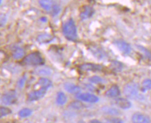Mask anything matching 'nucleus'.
<instances>
[{
  "label": "nucleus",
  "instance_id": "obj_2",
  "mask_svg": "<svg viewBox=\"0 0 151 123\" xmlns=\"http://www.w3.org/2000/svg\"><path fill=\"white\" fill-rule=\"evenodd\" d=\"M23 64L28 66H37L44 64V59L39 51H34L27 55L22 60Z\"/></svg>",
  "mask_w": 151,
  "mask_h": 123
},
{
  "label": "nucleus",
  "instance_id": "obj_1",
  "mask_svg": "<svg viewBox=\"0 0 151 123\" xmlns=\"http://www.w3.org/2000/svg\"><path fill=\"white\" fill-rule=\"evenodd\" d=\"M63 33L65 38L69 41H75L77 39V29L74 21L71 18L63 24Z\"/></svg>",
  "mask_w": 151,
  "mask_h": 123
},
{
  "label": "nucleus",
  "instance_id": "obj_6",
  "mask_svg": "<svg viewBox=\"0 0 151 123\" xmlns=\"http://www.w3.org/2000/svg\"><path fill=\"white\" fill-rule=\"evenodd\" d=\"M114 44L116 46L120 52L124 55H128L131 53L132 48L129 43L123 39H116L114 41Z\"/></svg>",
  "mask_w": 151,
  "mask_h": 123
},
{
  "label": "nucleus",
  "instance_id": "obj_11",
  "mask_svg": "<svg viewBox=\"0 0 151 123\" xmlns=\"http://www.w3.org/2000/svg\"><path fill=\"white\" fill-rule=\"evenodd\" d=\"M114 104L119 108L123 109H130L132 104L126 98H117L114 101Z\"/></svg>",
  "mask_w": 151,
  "mask_h": 123
},
{
  "label": "nucleus",
  "instance_id": "obj_15",
  "mask_svg": "<svg viewBox=\"0 0 151 123\" xmlns=\"http://www.w3.org/2000/svg\"><path fill=\"white\" fill-rule=\"evenodd\" d=\"M24 51L22 47L17 46L12 49V56L14 59H20L24 57Z\"/></svg>",
  "mask_w": 151,
  "mask_h": 123
},
{
  "label": "nucleus",
  "instance_id": "obj_13",
  "mask_svg": "<svg viewBox=\"0 0 151 123\" xmlns=\"http://www.w3.org/2000/svg\"><path fill=\"white\" fill-rule=\"evenodd\" d=\"M120 94V89H119V87L114 84L112 85L110 88H109L108 90L105 91V96L108 97V98H114V97L119 96Z\"/></svg>",
  "mask_w": 151,
  "mask_h": 123
},
{
  "label": "nucleus",
  "instance_id": "obj_27",
  "mask_svg": "<svg viewBox=\"0 0 151 123\" xmlns=\"http://www.w3.org/2000/svg\"><path fill=\"white\" fill-rule=\"evenodd\" d=\"M37 75H42V76H46V75H49L51 74V71L50 69L47 68V67H45V68H40L37 70Z\"/></svg>",
  "mask_w": 151,
  "mask_h": 123
},
{
  "label": "nucleus",
  "instance_id": "obj_32",
  "mask_svg": "<svg viewBox=\"0 0 151 123\" xmlns=\"http://www.w3.org/2000/svg\"><path fill=\"white\" fill-rule=\"evenodd\" d=\"M7 17L4 14H1L0 15V26H4L6 22Z\"/></svg>",
  "mask_w": 151,
  "mask_h": 123
},
{
  "label": "nucleus",
  "instance_id": "obj_4",
  "mask_svg": "<svg viewBox=\"0 0 151 123\" xmlns=\"http://www.w3.org/2000/svg\"><path fill=\"white\" fill-rule=\"evenodd\" d=\"M17 101V94L14 90H10L6 92L0 98V102L4 105H11Z\"/></svg>",
  "mask_w": 151,
  "mask_h": 123
},
{
  "label": "nucleus",
  "instance_id": "obj_7",
  "mask_svg": "<svg viewBox=\"0 0 151 123\" xmlns=\"http://www.w3.org/2000/svg\"><path fill=\"white\" fill-rule=\"evenodd\" d=\"M76 98L81 101L89 103H96L99 102V98L96 95H94L90 93H83L76 95Z\"/></svg>",
  "mask_w": 151,
  "mask_h": 123
},
{
  "label": "nucleus",
  "instance_id": "obj_33",
  "mask_svg": "<svg viewBox=\"0 0 151 123\" xmlns=\"http://www.w3.org/2000/svg\"><path fill=\"white\" fill-rule=\"evenodd\" d=\"M89 123H103L101 121L97 120V119H92V120H89Z\"/></svg>",
  "mask_w": 151,
  "mask_h": 123
},
{
  "label": "nucleus",
  "instance_id": "obj_30",
  "mask_svg": "<svg viewBox=\"0 0 151 123\" xmlns=\"http://www.w3.org/2000/svg\"><path fill=\"white\" fill-rule=\"evenodd\" d=\"M60 6L57 4H54L53 6L52 9H51V13H52L53 16H55V15H58V13L60 12Z\"/></svg>",
  "mask_w": 151,
  "mask_h": 123
},
{
  "label": "nucleus",
  "instance_id": "obj_12",
  "mask_svg": "<svg viewBox=\"0 0 151 123\" xmlns=\"http://www.w3.org/2000/svg\"><path fill=\"white\" fill-rule=\"evenodd\" d=\"M64 88L67 92L70 94L78 95L81 93V89L80 87L71 82H66L64 84Z\"/></svg>",
  "mask_w": 151,
  "mask_h": 123
},
{
  "label": "nucleus",
  "instance_id": "obj_23",
  "mask_svg": "<svg viewBox=\"0 0 151 123\" xmlns=\"http://www.w3.org/2000/svg\"><path fill=\"white\" fill-rule=\"evenodd\" d=\"M137 47L139 51H140L141 52L144 54V56L146 57V58L151 59V53L150 51L148 50L146 48H145V47L141 45H137Z\"/></svg>",
  "mask_w": 151,
  "mask_h": 123
},
{
  "label": "nucleus",
  "instance_id": "obj_21",
  "mask_svg": "<svg viewBox=\"0 0 151 123\" xmlns=\"http://www.w3.org/2000/svg\"><path fill=\"white\" fill-rule=\"evenodd\" d=\"M69 108L75 110H80L81 109L84 108V104L80 101H73L69 104Z\"/></svg>",
  "mask_w": 151,
  "mask_h": 123
},
{
  "label": "nucleus",
  "instance_id": "obj_19",
  "mask_svg": "<svg viewBox=\"0 0 151 123\" xmlns=\"http://www.w3.org/2000/svg\"><path fill=\"white\" fill-rule=\"evenodd\" d=\"M67 98L64 93L62 91H59L56 96V103L58 105H64L67 102Z\"/></svg>",
  "mask_w": 151,
  "mask_h": 123
},
{
  "label": "nucleus",
  "instance_id": "obj_31",
  "mask_svg": "<svg viewBox=\"0 0 151 123\" xmlns=\"http://www.w3.org/2000/svg\"><path fill=\"white\" fill-rule=\"evenodd\" d=\"M26 79H27V77H26L25 75H24L22 78L19 79V80L17 81V87H19V88H22L24 87V83H25V81H26Z\"/></svg>",
  "mask_w": 151,
  "mask_h": 123
},
{
  "label": "nucleus",
  "instance_id": "obj_9",
  "mask_svg": "<svg viewBox=\"0 0 151 123\" xmlns=\"http://www.w3.org/2000/svg\"><path fill=\"white\" fill-rule=\"evenodd\" d=\"M94 10L93 8L89 5H85L82 7L81 13H80V17L82 20L90 18L91 17L94 15Z\"/></svg>",
  "mask_w": 151,
  "mask_h": 123
},
{
  "label": "nucleus",
  "instance_id": "obj_8",
  "mask_svg": "<svg viewBox=\"0 0 151 123\" xmlns=\"http://www.w3.org/2000/svg\"><path fill=\"white\" fill-rule=\"evenodd\" d=\"M131 120L132 123H151L150 118L142 113H135L133 114Z\"/></svg>",
  "mask_w": 151,
  "mask_h": 123
},
{
  "label": "nucleus",
  "instance_id": "obj_24",
  "mask_svg": "<svg viewBox=\"0 0 151 123\" xmlns=\"http://www.w3.org/2000/svg\"><path fill=\"white\" fill-rule=\"evenodd\" d=\"M12 114V111L9 108L5 107H0V118L7 116Z\"/></svg>",
  "mask_w": 151,
  "mask_h": 123
},
{
  "label": "nucleus",
  "instance_id": "obj_26",
  "mask_svg": "<svg viewBox=\"0 0 151 123\" xmlns=\"http://www.w3.org/2000/svg\"><path fill=\"white\" fill-rule=\"evenodd\" d=\"M143 91L151 90V80L150 79H145L142 83Z\"/></svg>",
  "mask_w": 151,
  "mask_h": 123
},
{
  "label": "nucleus",
  "instance_id": "obj_28",
  "mask_svg": "<svg viewBox=\"0 0 151 123\" xmlns=\"http://www.w3.org/2000/svg\"><path fill=\"white\" fill-rule=\"evenodd\" d=\"M107 123H124L122 119L116 118V117H111V118H106L105 119Z\"/></svg>",
  "mask_w": 151,
  "mask_h": 123
},
{
  "label": "nucleus",
  "instance_id": "obj_34",
  "mask_svg": "<svg viewBox=\"0 0 151 123\" xmlns=\"http://www.w3.org/2000/svg\"><path fill=\"white\" fill-rule=\"evenodd\" d=\"M6 123H14V122H6Z\"/></svg>",
  "mask_w": 151,
  "mask_h": 123
},
{
  "label": "nucleus",
  "instance_id": "obj_20",
  "mask_svg": "<svg viewBox=\"0 0 151 123\" xmlns=\"http://www.w3.org/2000/svg\"><path fill=\"white\" fill-rule=\"evenodd\" d=\"M39 4L46 11H50L54 4L53 1H49V0H40L39 1Z\"/></svg>",
  "mask_w": 151,
  "mask_h": 123
},
{
  "label": "nucleus",
  "instance_id": "obj_22",
  "mask_svg": "<svg viewBox=\"0 0 151 123\" xmlns=\"http://www.w3.org/2000/svg\"><path fill=\"white\" fill-rule=\"evenodd\" d=\"M32 113L33 112L31 109L24 108L18 112V116L20 117V118H27V117L31 116V115L32 114Z\"/></svg>",
  "mask_w": 151,
  "mask_h": 123
},
{
  "label": "nucleus",
  "instance_id": "obj_29",
  "mask_svg": "<svg viewBox=\"0 0 151 123\" xmlns=\"http://www.w3.org/2000/svg\"><path fill=\"white\" fill-rule=\"evenodd\" d=\"M89 81L93 84H100V83L103 82V80L102 78L98 76V75H94V76L89 78Z\"/></svg>",
  "mask_w": 151,
  "mask_h": 123
},
{
  "label": "nucleus",
  "instance_id": "obj_17",
  "mask_svg": "<svg viewBox=\"0 0 151 123\" xmlns=\"http://www.w3.org/2000/svg\"><path fill=\"white\" fill-rule=\"evenodd\" d=\"M37 39L40 43H47L52 40L53 37L49 33H42L37 36Z\"/></svg>",
  "mask_w": 151,
  "mask_h": 123
},
{
  "label": "nucleus",
  "instance_id": "obj_18",
  "mask_svg": "<svg viewBox=\"0 0 151 123\" xmlns=\"http://www.w3.org/2000/svg\"><path fill=\"white\" fill-rule=\"evenodd\" d=\"M102 112L104 114L110 115V116H118V115L121 114L120 112L116 109L113 108V107H104L102 109Z\"/></svg>",
  "mask_w": 151,
  "mask_h": 123
},
{
  "label": "nucleus",
  "instance_id": "obj_14",
  "mask_svg": "<svg viewBox=\"0 0 151 123\" xmlns=\"http://www.w3.org/2000/svg\"><path fill=\"white\" fill-rule=\"evenodd\" d=\"M37 86L40 87V88H45L48 89L52 86V82L50 80H49L48 78H44L43 77V78H40L38 81L36 82L35 87Z\"/></svg>",
  "mask_w": 151,
  "mask_h": 123
},
{
  "label": "nucleus",
  "instance_id": "obj_3",
  "mask_svg": "<svg viewBox=\"0 0 151 123\" xmlns=\"http://www.w3.org/2000/svg\"><path fill=\"white\" fill-rule=\"evenodd\" d=\"M124 93L127 98L132 100L140 98L139 94V87L136 82H130L127 83L124 87Z\"/></svg>",
  "mask_w": 151,
  "mask_h": 123
},
{
  "label": "nucleus",
  "instance_id": "obj_16",
  "mask_svg": "<svg viewBox=\"0 0 151 123\" xmlns=\"http://www.w3.org/2000/svg\"><path fill=\"white\" fill-rule=\"evenodd\" d=\"M89 50L91 51V52L97 59H102L104 58L105 57V52L103 51L101 48H99L98 46H91L89 48Z\"/></svg>",
  "mask_w": 151,
  "mask_h": 123
},
{
  "label": "nucleus",
  "instance_id": "obj_5",
  "mask_svg": "<svg viewBox=\"0 0 151 123\" xmlns=\"http://www.w3.org/2000/svg\"><path fill=\"white\" fill-rule=\"evenodd\" d=\"M47 89L45 88H40L39 89L31 91L27 95V100L29 102H34L40 100L44 98V96L47 94Z\"/></svg>",
  "mask_w": 151,
  "mask_h": 123
},
{
  "label": "nucleus",
  "instance_id": "obj_25",
  "mask_svg": "<svg viewBox=\"0 0 151 123\" xmlns=\"http://www.w3.org/2000/svg\"><path fill=\"white\" fill-rule=\"evenodd\" d=\"M111 65H112V70L114 71H116V72H119V71H122V69L123 68V64L122 63H121L120 61H116V60L112 61Z\"/></svg>",
  "mask_w": 151,
  "mask_h": 123
},
{
  "label": "nucleus",
  "instance_id": "obj_10",
  "mask_svg": "<svg viewBox=\"0 0 151 123\" xmlns=\"http://www.w3.org/2000/svg\"><path fill=\"white\" fill-rule=\"evenodd\" d=\"M80 68L84 71H101L102 67L101 65L93 64V63H85L81 65Z\"/></svg>",
  "mask_w": 151,
  "mask_h": 123
},
{
  "label": "nucleus",
  "instance_id": "obj_35",
  "mask_svg": "<svg viewBox=\"0 0 151 123\" xmlns=\"http://www.w3.org/2000/svg\"><path fill=\"white\" fill-rule=\"evenodd\" d=\"M1 1H0V4H1Z\"/></svg>",
  "mask_w": 151,
  "mask_h": 123
}]
</instances>
